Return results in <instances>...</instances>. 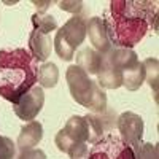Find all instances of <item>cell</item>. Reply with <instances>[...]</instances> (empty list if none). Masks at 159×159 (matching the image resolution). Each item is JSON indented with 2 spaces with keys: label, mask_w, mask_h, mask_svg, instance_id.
Segmentation results:
<instances>
[{
  "label": "cell",
  "mask_w": 159,
  "mask_h": 159,
  "mask_svg": "<svg viewBox=\"0 0 159 159\" xmlns=\"http://www.w3.org/2000/svg\"><path fill=\"white\" fill-rule=\"evenodd\" d=\"M147 2H111L105 11V29L111 45L130 49L143 38L148 29L147 19L151 18V8Z\"/></svg>",
  "instance_id": "obj_1"
},
{
  "label": "cell",
  "mask_w": 159,
  "mask_h": 159,
  "mask_svg": "<svg viewBox=\"0 0 159 159\" xmlns=\"http://www.w3.org/2000/svg\"><path fill=\"white\" fill-rule=\"evenodd\" d=\"M35 59L24 49L0 51V94L15 103L38 78Z\"/></svg>",
  "instance_id": "obj_2"
},
{
  "label": "cell",
  "mask_w": 159,
  "mask_h": 159,
  "mask_svg": "<svg viewBox=\"0 0 159 159\" xmlns=\"http://www.w3.org/2000/svg\"><path fill=\"white\" fill-rule=\"evenodd\" d=\"M65 80H67V84H69V89H70V94H72L73 100L88 108L96 81H92L89 78V75L84 70L80 69L78 65H70L67 69Z\"/></svg>",
  "instance_id": "obj_3"
},
{
  "label": "cell",
  "mask_w": 159,
  "mask_h": 159,
  "mask_svg": "<svg viewBox=\"0 0 159 159\" xmlns=\"http://www.w3.org/2000/svg\"><path fill=\"white\" fill-rule=\"evenodd\" d=\"M88 154L89 159H134L132 148L121 140V137L116 135L100 139Z\"/></svg>",
  "instance_id": "obj_4"
},
{
  "label": "cell",
  "mask_w": 159,
  "mask_h": 159,
  "mask_svg": "<svg viewBox=\"0 0 159 159\" xmlns=\"http://www.w3.org/2000/svg\"><path fill=\"white\" fill-rule=\"evenodd\" d=\"M45 103V92L43 88L40 86H32L27 92L24 94L13 103V108L18 118H21L22 121H34L38 116V113L42 111Z\"/></svg>",
  "instance_id": "obj_5"
},
{
  "label": "cell",
  "mask_w": 159,
  "mask_h": 159,
  "mask_svg": "<svg viewBox=\"0 0 159 159\" xmlns=\"http://www.w3.org/2000/svg\"><path fill=\"white\" fill-rule=\"evenodd\" d=\"M116 127L119 130V137L121 140L129 145V147H134V145L142 142L143 137V119L134 113V111H124L118 116L116 119Z\"/></svg>",
  "instance_id": "obj_6"
},
{
  "label": "cell",
  "mask_w": 159,
  "mask_h": 159,
  "mask_svg": "<svg viewBox=\"0 0 159 159\" xmlns=\"http://www.w3.org/2000/svg\"><path fill=\"white\" fill-rule=\"evenodd\" d=\"M86 35H89V40H91L92 46H94V49L100 52L102 56L108 54L113 49V45L108 38V34H107L102 18L92 16L91 19L86 21Z\"/></svg>",
  "instance_id": "obj_7"
},
{
  "label": "cell",
  "mask_w": 159,
  "mask_h": 159,
  "mask_svg": "<svg viewBox=\"0 0 159 159\" xmlns=\"http://www.w3.org/2000/svg\"><path fill=\"white\" fill-rule=\"evenodd\" d=\"M140 61L137 57V52L132 49H127V48H113L108 54L103 56V64L110 65V67H115L121 72L134 67Z\"/></svg>",
  "instance_id": "obj_8"
},
{
  "label": "cell",
  "mask_w": 159,
  "mask_h": 159,
  "mask_svg": "<svg viewBox=\"0 0 159 159\" xmlns=\"http://www.w3.org/2000/svg\"><path fill=\"white\" fill-rule=\"evenodd\" d=\"M42 139H43V126H42V123L30 121V123H27L25 126L21 127L16 147L19 148L21 153L27 151V150H34V147H37Z\"/></svg>",
  "instance_id": "obj_9"
},
{
  "label": "cell",
  "mask_w": 159,
  "mask_h": 159,
  "mask_svg": "<svg viewBox=\"0 0 159 159\" xmlns=\"http://www.w3.org/2000/svg\"><path fill=\"white\" fill-rule=\"evenodd\" d=\"M56 147L59 151L69 154L70 159H83L88 156L89 150L86 143H80L75 139H72L64 129H61L56 134Z\"/></svg>",
  "instance_id": "obj_10"
},
{
  "label": "cell",
  "mask_w": 159,
  "mask_h": 159,
  "mask_svg": "<svg viewBox=\"0 0 159 159\" xmlns=\"http://www.w3.org/2000/svg\"><path fill=\"white\" fill-rule=\"evenodd\" d=\"M64 37L72 48H78L86 38V19L81 16H72L62 27Z\"/></svg>",
  "instance_id": "obj_11"
},
{
  "label": "cell",
  "mask_w": 159,
  "mask_h": 159,
  "mask_svg": "<svg viewBox=\"0 0 159 159\" xmlns=\"http://www.w3.org/2000/svg\"><path fill=\"white\" fill-rule=\"evenodd\" d=\"M29 48L32 52V57L35 61L40 62H45L49 54H51V49H52V38L40 30H32L30 38H29Z\"/></svg>",
  "instance_id": "obj_12"
},
{
  "label": "cell",
  "mask_w": 159,
  "mask_h": 159,
  "mask_svg": "<svg viewBox=\"0 0 159 159\" xmlns=\"http://www.w3.org/2000/svg\"><path fill=\"white\" fill-rule=\"evenodd\" d=\"M102 61L103 56L94 48H83L76 54V65L88 75H97V72L102 67Z\"/></svg>",
  "instance_id": "obj_13"
},
{
  "label": "cell",
  "mask_w": 159,
  "mask_h": 159,
  "mask_svg": "<svg viewBox=\"0 0 159 159\" xmlns=\"http://www.w3.org/2000/svg\"><path fill=\"white\" fill-rule=\"evenodd\" d=\"M97 84L102 89H118L119 86H123V72L103 64L102 61V67L97 72Z\"/></svg>",
  "instance_id": "obj_14"
},
{
  "label": "cell",
  "mask_w": 159,
  "mask_h": 159,
  "mask_svg": "<svg viewBox=\"0 0 159 159\" xmlns=\"http://www.w3.org/2000/svg\"><path fill=\"white\" fill-rule=\"evenodd\" d=\"M143 83H145V69L142 62L123 72V86L127 91H137Z\"/></svg>",
  "instance_id": "obj_15"
},
{
  "label": "cell",
  "mask_w": 159,
  "mask_h": 159,
  "mask_svg": "<svg viewBox=\"0 0 159 159\" xmlns=\"http://www.w3.org/2000/svg\"><path fill=\"white\" fill-rule=\"evenodd\" d=\"M64 130L76 142L88 143V124L84 121V116H72L65 124Z\"/></svg>",
  "instance_id": "obj_16"
},
{
  "label": "cell",
  "mask_w": 159,
  "mask_h": 159,
  "mask_svg": "<svg viewBox=\"0 0 159 159\" xmlns=\"http://www.w3.org/2000/svg\"><path fill=\"white\" fill-rule=\"evenodd\" d=\"M38 83L40 88H54L59 80V69L56 64L45 62L42 67L38 69Z\"/></svg>",
  "instance_id": "obj_17"
},
{
  "label": "cell",
  "mask_w": 159,
  "mask_h": 159,
  "mask_svg": "<svg viewBox=\"0 0 159 159\" xmlns=\"http://www.w3.org/2000/svg\"><path fill=\"white\" fill-rule=\"evenodd\" d=\"M143 69H145V81L150 84V88L154 91V96L157 100V83H159V61L156 57H148L143 61Z\"/></svg>",
  "instance_id": "obj_18"
},
{
  "label": "cell",
  "mask_w": 159,
  "mask_h": 159,
  "mask_svg": "<svg viewBox=\"0 0 159 159\" xmlns=\"http://www.w3.org/2000/svg\"><path fill=\"white\" fill-rule=\"evenodd\" d=\"M52 46H54L56 54L62 61H72L75 57V48H72L69 45V42L65 40L64 32H62V27L56 32V37H54V40H52Z\"/></svg>",
  "instance_id": "obj_19"
},
{
  "label": "cell",
  "mask_w": 159,
  "mask_h": 159,
  "mask_svg": "<svg viewBox=\"0 0 159 159\" xmlns=\"http://www.w3.org/2000/svg\"><path fill=\"white\" fill-rule=\"evenodd\" d=\"M32 24H34V29L40 30L46 35H49V32L56 30L57 29V21L54 16L51 15H43V13H35L32 16Z\"/></svg>",
  "instance_id": "obj_20"
},
{
  "label": "cell",
  "mask_w": 159,
  "mask_h": 159,
  "mask_svg": "<svg viewBox=\"0 0 159 159\" xmlns=\"http://www.w3.org/2000/svg\"><path fill=\"white\" fill-rule=\"evenodd\" d=\"M88 108L92 113H102L107 108V94H105V91L97 84V81L94 84V91H92V97H91Z\"/></svg>",
  "instance_id": "obj_21"
},
{
  "label": "cell",
  "mask_w": 159,
  "mask_h": 159,
  "mask_svg": "<svg viewBox=\"0 0 159 159\" xmlns=\"http://www.w3.org/2000/svg\"><path fill=\"white\" fill-rule=\"evenodd\" d=\"M84 121L88 124V142L89 143H97L103 137V134H105L102 126L99 124V121L96 119L94 113H88L84 116Z\"/></svg>",
  "instance_id": "obj_22"
},
{
  "label": "cell",
  "mask_w": 159,
  "mask_h": 159,
  "mask_svg": "<svg viewBox=\"0 0 159 159\" xmlns=\"http://www.w3.org/2000/svg\"><path fill=\"white\" fill-rule=\"evenodd\" d=\"M132 148V154L134 159H154V156L157 154V145L153 143H137Z\"/></svg>",
  "instance_id": "obj_23"
},
{
  "label": "cell",
  "mask_w": 159,
  "mask_h": 159,
  "mask_svg": "<svg viewBox=\"0 0 159 159\" xmlns=\"http://www.w3.org/2000/svg\"><path fill=\"white\" fill-rule=\"evenodd\" d=\"M94 116H96V119L99 121V124L102 126L103 132H108V130H111L116 126V119H118L116 111L111 110V108H108V107L105 108L102 113H94Z\"/></svg>",
  "instance_id": "obj_24"
},
{
  "label": "cell",
  "mask_w": 159,
  "mask_h": 159,
  "mask_svg": "<svg viewBox=\"0 0 159 159\" xmlns=\"http://www.w3.org/2000/svg\"><path fill=\"white\" fill-rule=\"evenodd\" d=\"M16 153V145L8 137L0 135V159H13Z\"/></svg>",
  "instance_id": "obj_25"
},
{
  "label": "cell",
  "mask_w": 159,
  "mask_h": 159,
  "mask_svg": "<svg viewBox=\"0 0 159 159\" xmlns=\"http://www.w3.org/2000/svg\"><path fill=\"white\" fill-rule=\"evenodd\" d=\"M59 7H61V10L70 11V13H73V15L76 16V13H80L83 10V2H69V0H65V2L59 3Z\"/></svg>",
  "instance_id": "obj_26"
},
{
  "label": "cell",
  "mask_w": 159,
  "mask_h": 159,
  "mask_svg": "<svg viewBox=\"0 0 159 159\" xmlns=\"http://www.w3.org/2000/svg\"><path fill=\"white\" fill-rule=\"evenodd\" d=\"M18 159H46L45 151L42 150H27V151H22Z\"/></svg>",
  "instance_id": "obj_27"
},
{
  "label": "cell",
  "mask_w": 159,
  "mask_h": 159,
  "mask_svg": "<svg viewBox=\"0 0 159 159\" xmlns=\"http://www.w3.org/2000/svg\"><path fill=\"white\" fill-rule=\"evenodd\" d=\"M34 5H37V8L40 10V13H43L48 8V5H51V2H34Z\"/></svg>",
  "instance_id": "obj_28"
}]
</instances>
